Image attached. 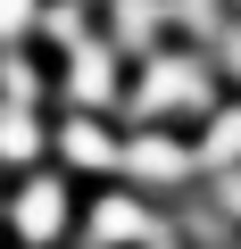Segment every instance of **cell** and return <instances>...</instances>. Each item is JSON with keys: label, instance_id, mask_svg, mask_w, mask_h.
<instances>
[{"label": "cell", "instance_id": "6da1fadb", "mask_svg": "<svg viewBox=\"0 0 241 249\" xmlns=\"http://www.w3.org/2000/svg\"><path fill=\"white\" fill-rule=\"evenodd\" d=\"M125 108H133L142 124L191 116V108H208V67L183 58V50H150V58H142V83L125 91Z\"/></svg>", "mask_w": 241, "mask_h": 249}, {"label": "cell", "instance_id": "7a4b0ae2", "mask_svg": "<svg viewBox=\"0 0 241 249\" xmlns=\"http://www.w3.org/2000/svg\"><path fill=\"white\" fill-rule=\"evenodd\" d=\"M191 166H200V142H191V133L142 124V133H125V166H116V175H125L133 191H183Z\"/></svg>", "mask_w": 241, "mask_h": 249}, {"label": "cell", "instance_id": "3957f363", "mask_svg": "<svg viewBox=\"0 0 241 249\" xmlns=\"http://www.w3.org/2000/svg\"><path fill=\"white\" fill-rule=\"evenodd\" d=\"M58 91H67V108H125V67H116V42H67V67H58Z\"/></svg>", "mask_w": 241, "mask_h": 249}, {"label": "cell", "instance_id": "277c9868", "mask_svg": "<svg viewBox=\"0 0 241 249\" xmlns=\"http://www.w3.org/2000/svg\"><path fill=\"white\" fill-rule=\"evenodd\" d=\"M9 224L25 249H50L67 224H75V199H67V175H25L17 199H9Z\"/></svg>", "mask_w": 241, "mask_h": 249}, {"label": "cell", "instance_id": "5b68a950", "mask_svg": "<svg viewBox=\"0 0 241 249\" xmlns=\"http://www.w3.org/2000/svg\"><path fill=\"white\" fill-rule=\"evenodd\" d=\"M58 158L83 166V175H116V166H125V133H108L100 108H67V124H58Z\"/></svg>", "mask_w": 241, "mask_h": 249}, {"label": "cell", "instance_id": "8992f818", "mask_svg": "<svg viewBox=\"0 0 241 249\" xmlns=\"http://www.w3.org/2000/svg\"><path fill=\"white\" fill-rule=\"evenodd\" d=\"M92 241H100V249H116V241H158V224H150V208H142L133 191H108V199L92 208Z\"/></svg>", "mask_w": 241, "mask_h": 249}, {"label": "cell", "instance_id": "52a82bcc", "mask_svg": "<svg viewBox=\"0 0 241 249\" xmlns=\"http://www.w3.org/2000/svg\"><path fill=\"white\" fill-rule=\"evenodd\" d=\"M50 142H42V116L34 100H0V166H34Z\"/></svg>", "mask_w": 241, "mask_h": 249}, {"label": "cell", "instance_id": "ba28073f", "mask_svg": "<svg viewBox=\"0 0 241 249\" xmlns=\"http://www.w3.org/2000/svg\"><path fill=\"white\" fill-rule=\"evenodd\" d=\"M200 166H241V100L208 116V133H200Z\"/></svg>", "mask_w": 241, "mask_h": 249}, {"label": "cell", "instance_id": "9c48e42d", "mask_svg": "<svg viewBox=\"0 0 241 249\" xmlns=\"http://www.w3.org/2000/svg\"><path fill=\"white\" fill-rule=\"evenodd\" d=\"M25 25H42V0H0V50H9Z\"/></svg>", "mask_w": 241, "mask_h": 249}, {"label": "cell", "instance_id": "30bf717a", "mask_svg": "<svg viewBox=\"0 0 241 249\" xmlns=\"http://www.w3.org/2000/svg\"><path fill=\"white\" fill-rule=\"evenodd\" d=\"M216 208L241 224V166H216Z\"/></svg>", "mask_w": 241, "mask_h": 249}, {"label": "cell", "instance_id": "8fae6325", "mask_svg": "<svg viewBox=\"0 0 241 249\" xmlns=\"http://www.w3.org/2000/svg\"><path fill=\"white\" fill-rule=\"evenodd\" d=\"M216 67H224V75H233V83H241V17H233V25H224V34H216Z\"/></svg>", "mask_w": 241, "mask_h": 249}]
</instances>
